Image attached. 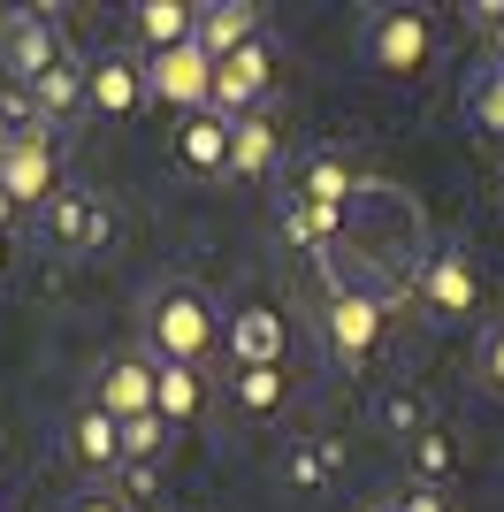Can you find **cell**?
I'll list each match as a JSON object with an SVG mask.
<instances>
[{"instance_id": "obj_14", "label": "cell", "mask_w": 504, "mask_h": 512, "mask_svg": "<svg viewBox=\"0 0 504 512\" xmlns=\"http://www.w3.org/2000/svg\"><path fill=\"white\" fill-rule=\"evenodd\" d=\"M230 352H237V367H283V314L275 306H245L230 321Z\"/></svg>"}, {"instance_id": "obj_17", "label": "cell", "mask_w": 504, "mask_h": 512, "mask_svg": "<svg viewBox=\"0 0 504 512\" xmlns=\"http://www.w3.org/2000/svg\"><path fill=\"white\" fill-rule=\"evenodd\" d=\"M230 130L237 123H222V115H191L184 123V161L191 169H230Z\"/></svg>"}, {"instance_id": "obj_21", "label": "cell", "mask_w": 504, "mask_h": 512, "mask_svg": "<svg viewBox=\"0 0 504 512\" xmlns=\"http://www.w3.org/2000/svg\"><path fill=\"white\" fill-rule=\"evenodd\" d=\"M306 199H314V207H352V176H344V161H329V153H314V161H306Z\"/></svg>"}, {"instance_id": "obj_1", "label": "cell", "mask_w": 504, "mask_h": 512, "mask_svg": "<svg viewBox=\"0 0 504 512\" xmlns=\"http://www.w3.org/2000/svg\"><path fill=\"white\" fill-rule=\"evenodd\" d=\"M222 337V321H214V299L199 283H161L146 299V352L168 367H199Z\"/></svg>"}, {"instance_id": "obj_4", "label": "cell", "mask_w": 504, "mask_h": 512, "mask_svg": "<svg viewBox=\"0 0 504 512\" xmlns=\"http://www.w3.org/2000/svg\"><path fill=\"white\" fill-rule=\"evenodd\" d=\"M0 62H8V77H16V85H39L46 69L69 62L62 23L46 16V8H8V16H0Z\"/></svg>"}, {"instance_id": "obj_7", "label": "cell", "mask_w": 504, "mask_h": 512, "mask_svg": "<svg viewBox=\"0 0 504 512\" xmlns=\"http://www.w3.org/2000/svg\"><path fill=\"white\" fill-rule=\"evenodd\" d=\"M146 92L168 100V107H184V115H214V54L191 39L176 54H161V62H146Z\"/></svg>"}, {"instance_id": "obj_19", "label": "cell", "mask_w": 504, "mask_h": 512, "mask_svg": "<svg viewBox=\"0 0 504 512\" xmlns=\"http://www.w3.org/2000/svg\"><path fill=\"white\" fill-rule=\"evenodd\" d=\"M283 230H291L298 245L329 253V245H336V230H344V214H336V207H314V199H291V207H283Z\"/></svg>"}, {"instance_id": "obj_3", "label": "cell", "mask_w": 504, "mask_h": 512, "mask_svg": "<svg viewBox=\"0 0 504 512\" xmlns=\"http://www.w3.org/2000/svg\"><path fill=\"white\" fill-rule=\"evenodd\" d=\"M382 299H390V283H375V276H367V283H336V291H329V352L344 367H367V360H375L382 314H390Z\"/></svg>"}, {"instance_id": "obj_25", "label": "cell", "mask_w": 504, "mask_h": 512, "mask_svg": "<svg viewBox=\"0 0 504 512\" xmlns=\"http://www.w3.org/2000/svg\"><path fill=\"white\" fill-rule=\"evenodd\" d=\"M482 383L504 390V321H489V329H482Z\"/></svg>"}, {"instance_id": "obj_22", "label": "cell", "mask_w": 504, "mask_h": 512, "mask_svg": "<svg viewBox=\"0 0 504 512\" xmlns=\"http://www.w3.org/2000/svg\"><path fill=\"white\" fill-rule=\"evenodd\" d=\"M237 406L245 413H275L283 406V367H245V375H237Z\"/></svg>"}, {"instance_id": "obj_24", "label": "cell", "mask_w": 504, "mask_h": 512, "mask_svg": "<svg viewBox=\"0 0 504 512\" xmlns=\"http://www.w3.org/2000/svg\"><path fill=\"white\" fill-rule=\"evenodd\" d=\"M474 115H482V130H497L504 138V69H489L482 92H474Z\"/></svg>"}, {"instance_id": "obj_6", "label": "cell", "mask_w": 504, "mask_h": 512, "mask_svg": "<svg viewBox=\"0 0 504 512\" xmlns=\"http://www.w3.org/2000/svg\"><path fill=\"white\" fill-rule=\"evenodd\" d=\"M46 245L54 253H107L115 245V214H107L100 192H54L46 199Z\"/></svg>"}, {"instance_id": "obj_2", "label": "cell", "mask_w": 504, "mask_h": 512, "mask_svg": "<svg viewBox=\"0 0 504 512\" xmlns=\"http://www.w3.org/2000/svg\"><path fill=\"white\" fill-rule=\"evenodd\" d=\"M359 54H367L375 77H420V69L436 62V23L420 16V8H375Z\"/></svg>"}, {"instance_id": "obj_32", "label": "cell", "mask_w": 504, "mask_h": 512, "mask_svg": "<svg viewBox=\"0 0 504 512\" xmlns=\"http://www.w3.org/2000/svg\"><path fill=\"white\" fill-rule=\"evenodd\" d=\"M8 245H16V230H0V260H8Z\"/></svg>"}, {"instance_id": "obj_13", "label": "cell", "mask_w": 504, "mask_h": 512, "mask_svg": "<svg viewBox=\"0 0 504 512\" xmlns=\"http://www.w3.org/2000/svg\"><path fill=\"white\" fill-rule=\"evenodd\" d=\"M69 451H77L92 474H115L123 467V421H115L107 406H84L77 421H69Z\"/></svg>"}, {"instance_id": "obj_30", "label": "cell", "mask_w": 504, "mask_h": 512, "mask_svg": "<svg viewBox=\"0 0 504 512\" xmlns=\"http://www.w3.org/2000/svg\"><path fill=\"white\" fill-rule=\"evenodd\" d=\"M69 512H123V505H115V497H100V490H92V497H77V505H69Z\"/></svg>"}, {"instance_id": "obj_29", "label": "cell", "mask_w": 504, "mask_h": 512, "mask_svg": "<svg viewBox=\"0 0 504 512\" xmlns=\"http://www.w3.org/2000/svg\"><path fill=\"white\" fill-rule=\"evenodd\" d=\"M390 512H443V497L436 490H405V505H390Z\"/></svg>"}, {"instance_id": "obj_23", "label": "cell", "mask_w": 504, "mask_h": 512, "mask_svg": "<svg viewBox=\"0 0 504 512\" xmlns=\"http://www.w3.org/2000/svg\"><path fill=\"white\" fill-rule=\"evenodd\" d=\"M168 451V421L146 413V421H123V459H161Z\"/></svg>"}, {"instance_id": "obj_31", "label": "cell", "mask_w": 504, "mask_h": 512, "mask_svg": "<svg viewBox=\"0 0 504 512\" xmlns=\"http://www.w3.org/2000/svg\"><path fill=\"white\" fill-rule=\"evenodd\" d=\"M16 214H23V207H16L8 192H0V230H16Z\"/></svg>"}, {"instance_id": "obj_11", "label": "cell", "mask_w": 504, "mask_h": 512, "mask_svg": "<svg viewBox=\"0 0 504 512\" xmlns=\"http://www.w3.org/2000/svg\"><path fill=\"white\" fill-rule=\"evenodd\" d=\"M84 92H92V115H107V123H123V115H138L153 100L138 54H100V62L84 69Z\"/></svg>"}, {"instance_id": "obj_18", "label": "cell", "mask_w": 504, "mask_h": 512, "mask_svg": "<svg viewBox=\"0 0 504 512\" xmlns=\"http://www.w3.org/2000/svg\"><path fill=\"white\" fill-rule=\"evenodd\" d=\"M230 169L237 176H268L275 169V130L260 123V115H245V123L230 130Z\"/></svg>"}, {"instance_id": "obj_9", "label": "cell", "mask_w": 504, "mask_h": 512, "mask_svg": "<svg viewBox=\"0 0 504 512\" xmlns=\"http://www.w3.org/2000/svg\"><path fill=\"white\" fill-rule=\"evenodd\" d=\"M268 85H275V54H268V39L237 46L230 62H214V115H222V123H245V115H260Z\"/></svg>"}, {"instance_id": "obj_20", "label": "cell", "mask_w": 504, "mask_h": 512, "mask_svg": "<svg viewBox=\"0 0 504 512\" xmlns=\"http://www.w3.org/2000/svg\"><path fill=\"white\" fill-rule=\"evenodd\" d=\"M161 421L168 428H191V421H199V375H191V367H168L161 360Z\"/></svg>"}, {"instance_id": "obj_15", "label": "cell", "mask_w": 504, "mask_h": 512, "mask_svg": "<svg viewBox=\"0 0 504 512\" xmlns=\"http://www.w3.org/2000/svg\"><path fill=\"white\" fill-rule=\"evenodd\" d=\"M260 39V16H252L245 0H214V8H199V46H207L214 62H230L237 46Z\"/></svg>"}, {"instance_id": "obj_8", "label": "cell", "mask_w": 504, "mask_h": 512, "mask_svg": "<svg viewBox=\"0 0 504 512\" xmlns=\"http://www.w3.org/2000/svg\"><path fill=\"white\" fill-rule=\"evenodd\" d=\"M92 406H107L115 421H146V413H161V360H153V352H115V360L100 367Z\"/></svg>"}, {"instance_id": "obj_12", "label": "cell", "mask_w": 504, "mask_h": 512, "mask_svg": "<svg viewBox=\"0 0 504 512\" xmlns=\"http://www.w3.org/2000/svg\"><path fill=\"white\" fill-rule=\"evenodd\" d=\"M130 39L161 62V54L199 39V8H191V0H138V8H130Z\"/></svg>"}, {"instance_id": "obj_5", "label": "cell", "mask_w": 504, "mask_h": 512, "mask_svg": "<svg viewBox=\"0 0 504 512\" xmlns=\"http://www.w3.org/2000/svg\"><path fill=\"white\" fill-rule=\"evenodd\" d=\"M0 192L16 199V207H39V214H46V199L62 192V161H54L46 123L39 130H16V138L0 146Z\"/></svg>"}, {"instance_id": "obj_26", "label": "cell", "mask_w": 504, "mask_h": 512, "mask_svg": "<svg viewBox=\"0 0 504 512\" xmlns=\"http://www.w3.org/2000/svg\"><path fill=\"white\" fill-rule=\"evenodd\" d=\"M123 490L130 497H153V459H123Z\"/></svg>"}, {"instance_id": "obj_28", "label": "cell", "mask_w": 504, "mask_h": 512, "mask_svg": "<svg viewBox=\"0 0 504 512\" xmlns=\"http://www.w3.org/2000/svg\"><path fill=\"white\" fill-rule=\"evenodd\" d=\"M420 467L443 474V467H451V444H443V436H420Z\"/></svg>"}, {"instance_id": "obj_16", "label": "cell", "mask_w": 504, "mask_h": 512, "mask_svg": "<svg viewBox=\"0 0 504 512\" xmlns=\"http://www.w3.org/2000/svg\"><path fill=\"white\" fill-rule=\"evenodd\" d=\"M23 92H31V107H39V123H69L77 107H92V92H84V62L46 69L39 85H23Z\"/></svg>"}, {"instance_id": "obj_27", "label": "cell", "mask_w": 504, "mask_h": 512, "mask_svg": "<svg viewBox=\"0 0 504 512\" xmlns=\"http://www.w3.org/2000/svg\"><path fill=\"white\" fill-rule=\"evenodd\" d=\"M474 16L489 23V46H497V69H504V0H482V8H474Z\"/></svg>"}, {"instance_id": "obj_10", "label": "cell", "mask_w": 504, "mask_h": 512, "mask_svg": "<svg viewBox=\"0 0 504 512\" xmlns=\"http://www.w3.org/2000/svg\"><path fill=\"white\" fill-rule=\"evenodd\" d=\"M420 306H428L436 329L474 314V260H466V245H436V253L420 260Z\"/></svg>"}]
</instances>
